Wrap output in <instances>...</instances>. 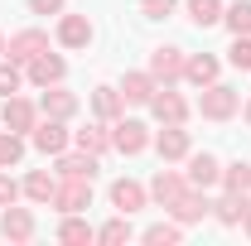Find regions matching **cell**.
I'll return each mask as SVG.
<instances>
[{
	"instance_id": "1",
	"label": "cell",
	"mask_w": 251,
	"mask_h": 246,
	"mask_svg": "<svg viewBox=\"0 0 251 246\" xmlns=\"http://www.w3.org/2000/svg\"><path fill=\"white\" fill-rule=\"evenodd\" d=\"M198 111H203L208 121H232V116L242 111V97L232 92V87H222V82H208L203 97H198Z\"/></svg>"
},
{
	"instance_id": "29",
	"label": "cell",
	"mask_w": 251,
	"mask_h": 246,
	"mask_svg": "<svg viewBox=\"0 0 251 246\" xmlns=\"http://www.w3.org/2000/svg\"><path fill=\"white\" fill-rule=\"evenodd\" d=\"M179 237H184L179 222H155V227H145V242L150 246H169V242H179Z\"/></svg>"
},
{
	"instance_id": "3",
	"label": "cell",
	"mask_w": 251,
	"mask_h": 246,
	"mask_svg": "<svg viewBox=\"0 0 251 246\" xmlns=\"http://www.w3.org/2000/svg\"><path fill=\"white\" fill-rule=\"evenodd\" d=\"M150 111H155L164 125H184L188 101H184L179 92H169V82H164V87H155V97H150Z\"/></svg>"
},
{
	"instance_id": "7",
	"label": "cell",
	"mask_w": 251,
	"mask_h": 246,
	"mask_svg": "<svg viewBox=\"0 0 251 246\" xmlns=\"http://www.w3.org/2000/svg\"><path fill=\"white\" fill-rule=\"evenodd\" d=\"M29 140H34V150H44V154H63V150H68V130H63L58 116H49L44 125H34Z\"/></svg>"
},
{
	"instance_id": "16",
	"label": "cell",
	"mask_w": 251,
	"mask_h": 246,
	"mask_svg": "<svg viewBox=\"0 0 251 246\" xmlns=\"http://www.w3.org/2000/svg\"><path fill=\"white\" fill-rule=\"evenodd\" d=\"M155 77L150 73H126V82H121V97L130 101V106H150V97H155Z\"/></svg>"
},
{
	"instance_id": "13",
	"label": "cell",
	"mask_w": 251,
	"mask_h": 246,
	"mask_svg": "<svg viewBox=\"0 0 251 246\" xmlns=\"http://www.w3.org/2000/svg\"><path fill=\"white\" fill-rule=\"evenodd\" d=\"M0 232L10 237V242H34V213L29 208H5V217H0Z\"/></svg>"
},
{
	"instance_id": "23",
	"label": "cell",
	"mask_w": 251,
	"mask_h": 246,
	"mask_svg": "<svg viewBox=\"0 0 251 246\" xmlns=\"http://www.w3.org/2000/svg\"><path fill=\"white\" fill-rule=\"evenodd\" d=\"M121 106H126V97L111 92V87H97V92H92V111L101 116V121H116V116H121Z\"/></svg>"
},
{
	"instance_id": "17",
	"label": "cell",
	"mask_w": 251,
	"mask_h": 246,
	"mask_svg": "<svg viewBox=\"0 0 251 246\" xmlns=\"http://www.w3.org/2000/svg\"><path fill=\"white\" fill-rule=\"evenodd\" d=\"M39 106H44V116H58V121H68V116L77 111V97L63 92L58 82H53V87H44V101H39Z\"/></svg>"
},
{
	"instance_id": "38",
	"label": "cell",
	"mask_w": 251,
	"mask_h": 246,
	"mask_svg": "<svg viewBox=\"0 0 251 246\" xmlns=\"http://www.w3.org/2000/svg\"><path fill=\"white\" fill-rule=\"evenodd\" d=\"M242 116H247V125H251V101H247V106H242Z\"/></svg>"
},
{
	"instance_id": "31",
	"label": "cell",
	"mask_w": 251,
	"mask_h": 246,
	"mask_svg": "<svg viewBox=\"0 0 251 246\" xmlns=\"http://www.w3.org/2000/svg\"><path fill=\"white\" fill-rule=\"evenodd\" d=\"M97 242H106V246H121V242H130V222H126V213L116 217V222H106V227L97 232Z\"/></svg>"
},
{
	"instance_id": "39",
	"label": "cell",
	"mask_w": 251,
	"mask_h": 246,
	"mask_svg": "<svg viewBox=\"0 0 251 246\" xmlns=\"http://www.w3.org/2000/svg\"><path fill=\"white\" fill-rule=\"evenodd\" d=\"M0 58H5V34H0Z\"/></svg>"
},
{
	"instance_id": "35",
	"label": "cell",
	"mask_w": 251,
	"mask_h": 246,
	"mask_svg": "<svg viewBox=\"0 0 251 246\" xmlns=\"http://www.w3.org/2000/svg\"><path fill=\"white\" fill-rule=\"evenodd\" d=\"M140 10H145V20H164L174 10V0H140Z\"/></svg>"
},
{
	"instance_id": "10",
	"label": "cell",
	"mask_w": 251,
	"mask_h": 246,
	"mask_svg": "<svg viewBox=\"0 0 251 246\" xmlns=\"http://www.w3.org/2000/svg\"><path fill=\"white\" fill-rule=\"evenodd\" d=\"M58 44L63 49H87L92 44V20L87 15H63L58 20Z\"/></svg>"
},
{
	"instance_id": "37",
	"label": "cell",
	"mask_w": 251,
	"mask_h": 246,
	"mask_svg": "<svg viewBox=\"0 0 251 246\" xmlns=\"http://www.w3.org/2000/svg\"><path fill=\"white\" fill-rule=\"evenodd\" d=\"M242 227H247V237H251V208H247V213H242Z\"/></svg>"
},
{
	"instance_id": "2",
	"label": "cell",
	"mask_w": 251,
	"mask_h": 246,
	"mask_svg": "<svg viewBox=\"0 0 251 246\" xmlns=\"http://www.w3.org/2000/svg\"><path fill=\"white\" fill-rule=\"evenodd\" d=\"M53 208H58L63 217L92 208V179H58V188H53Z\"/></svg>"
},
{
	"instance_id": "26",
	"label": "cell",
	"mask_w": 251,
	"mask_h": 246,
	"mask_svg": "<svg viewBox=\"0 0 251 246\" xmlns=\"http://www.w3.org/2000/svg\"><path fill=\"white\" fill-rule=\"evenodd\" d=\"M73 140H77V150H87V154H106V150H111V135H106L101 125H87V130H77Z\"/></svg>"
},
{
	"instance_id": "30",
	"label": "cell",
	"mask_w": 251,
	"mask_h": 246,
	"mask_svg": "<svg viewBox=\"0 0 251 246\" xmlns=\"http://www.w3.org/2000/svg\"><path fill=\"white\" fill-rule=\"evenodd\" d=\"M222 20H227V29H232V34H251V0H237Z\"/></svg>"
},
{
	"instance_id": "19",
	"label": "cell",
	"mask_w": 251,
	"mask_h": 246,
	"mask_svg": "<svg viewBox=\"0 0 251 246\" xmlns=\"http://www.w3.org/2000/svg\"><path fill=\"white\" fill-rule=\"evenodd\" d=\"M58 179H97V154H68L58 159Z\"/></svg>"
},
{
	"instance_id": "5",
	"label": "cell",
	"mask_w": 251,
	"mask_h": 246,
	"mask_svg": "<svg viewBox=\"0 0 251 246\" xmlns=\"http://www.w3.org/2000/svg\"><path fill=\"white\" fill-rule=\"evenodd\" d=\"M184 49H155L150 53V77L155 82H174V77H184Z\"/></svg>"
},
{
	"instance_id": "21",
	"label": "cell",
	"mask_w": 251,
	"mask_h": 246,
	"mask_svg": "<svg viewBox=\"0 0 251 246\" xmlns=\"http://www.w3.org/2000/svg\"><path fill=\"white\" fill-rule=\"evenodd\" d=\"M208 198H198V193H184L179 203H169V213H174V222H198V217H208Z\"/></svg>"
},
{
	"instance_id": "6",
	"label": "cell",
	"mask_w": 251,
	"mask_h": 246,
	"mask_svg": "<svg viewBox=\"0 0 251 246\" xmlns=\"http://www.w3.org/2000/svg\"><path fill=\"white\" fill-rule=\"evenodd\" d=\"M150 145V130L140 121H116V130H111V150H121V154H140Z\"/></svg>"
},
{
	"instance_id": "8",
	"label": "cell",
	"mask_w": 251,
	"mask_h": 246,
	"mask_svg": "<svg viewBox=\"0 0 251 246\" xmlns=\"http://www.w3.org/2000/svg\"><path fill=\"white\" fill-rule=\"evenodd\" d=\"M184 193H188V179H184V174H174V169H159L155 179H150V198L164 203V208H169V203H179Z\"/></svg>"
},
{
	"instance_id": "25",
	"label": "cell",
	"mask_w": 251,
	"mask_h": 246,
	"mask_svg": "<svg viewBox=\"0 0 251 246\" xmlns=\"http://www.w3.org/2000/svg\"><path fill=\"white\" fill-rule=\"evenodd\" d=\"M188 20H193L198 29L218 25V20H222V0H188Z\"/></svg>"
},
{
	"instance_id": "15",
	"label": "cell",
	"mask_w": 251,
	"mask_h": 246,
	"mask_svg": "<svg viewBox=\"0 0 251 246\" xmlns=\"http://www.w3.org/2000/svg\"><path fill=\"white\" fill-rule=\"evenodd\" d=\"M155 150H159V159H188V130L184 125H164L155 135Z\"/></svg>"
},
{
	"instance_id": "34",
	"label": "cell",
	"mask_w": 251,
	"mask_h": 246,
	"mask_svg": "<svg viewBox=\"0 0 251 246\" xmlns=\"http://www.w3.org/2000/svg\"><path fill=\"white\" fill-rule=\"evenodd\" d=\"M20 193H25V188L15 184V179H10V174H0V208H10V203H15V198H20Z\"/></svg>"
},
{
	"instance_id": "12",
	"label": "cell",
	"mask_w": 251,
	"mask_h": 246,
	"mask_svg": "<svg viewBox=\"0 0 251 246\" xmlns=\"http://www.w3.org/2000/svg\"><path fill=\"white\" fill-rule=\"evenodd\" d=\"M145 198H150V193H145V188L135 184V179H116V184H111V208H116V213H140V208H145Z\"/></svg>"
},
{
	"instance_id": "14",
	"label": "cell",
	"mask_w": 251,
	"mask_h": 246,
	"mask_svg": "<svg viewBox=\"0 0 251 246\" xmlns=\"http://www.w3.org/2000/svg\"><path fill=\"white\" fill-rule=\"evenodd\" d=\"M63 73H68V63H63L58 53H39V58L29 63V82L34 87H53V82H63Z\"/></svg>"
},
{
	"instance_id": "28",
	"label": "cell",
	"mask_w": 251,
	"mask_h": 246,
	"mask_svg": "<svg viewBox=\"0 0 251 246\" xmlns=\"http://www.w3.org/2000/svg\"><path fill=\"white\" fill-rule=\"evenodd\" d=\"M20 159H25V135L5 130V135H0V169H5V164H20Z\"/></svg>"
},
{
	"instance_id": "20",
	"label": "cell",
	"mask_w": 251,
	"mask_h": 246,
	"mask_svg": "<svg viewBox=\"0 0 251 246\" xmlns=\"http://www.w3.org/2000/svg\"><path fill=\"white\" fill-rule=\"evenodd\" d=\"M58 242H68V246H92V242H97V232H92V227H87L77 213H68V222L58 227Z\"/></svg>"
},
{
	"instance_id": "18",
	"label": "cell",
	"mask_w": 251,
	"mask_h": 246,
	"mask_svg": "<svg viewBox=\"0 0 251 246\" xmlns=\"http://www.w3.org/2000/svg\"><path fill=\"white\" fill-rule=\"evenodd\" d=\"M53 188H58V174H49V169H34L29 179H25V198L29 203H53Z\"/></svg>"
},
{
	"instance_id": "11",
	"label": "cell",
	"mask_w": 251,
	"mask_h": 246,
	"mask_svg": "<svg viewBox=\"0 0 251 246\" xmlns=\"http://www.w3.org/2000/svg\"><path fill=\"white\" fill-rule=\"evenodd\" d=\"M0 121L10 125L15 135H29L34 125H39V116H34V106L25 101V97H5V111H0Z\"/></svg>"
},
{
	"instance_id": "27",
	"label": "cell",
	"mask_w": 251,
	"mask_h": 246,
	"mask_svg": "<svg viewBox=\"0 0 251 246\" xmlns=\"http://www.w3.org/2000/svg\"><path fill=\"white\" fill-rule=\"evenodd\" d=\"M222 184H227V193H242V198H247L251 193V164H242V159L227 164V169H222Z\"/></svg>"
},
{
	"instance_id": "32",
	"label": "cell",
	"mask_w": 251,
	"mask_h": 246,
	"mask_svg": "<svg viewBox=\"0 0 251 246\" xmlns=\"http://www.w3.org/2000/svg\"><path fill=\"white\" fill-rule=\"evenodd\" d=\"M227 63H232V68H247V73H251V34H237V39H232V49H227Z\"/></svg>"
},
{
	"instance_id": "9",
	"label": "cell",
	"mask_w": 251,
	"mask_h": 246,
	"mask_svg": "<svg viewBox=\"0 0 251 246\" xmlns=\"http://www.w3.org/2000/svg\"><path fill=\"white\" fill-rule=\"evenodd\" d=\"M213 184H222V164L213 159V154H188V188H213Z\"/></svg>"
},
{
	"instance_id": "22",
	"label": "cell",
	"mask_w": 251,
	"mask_h": 246,
	"mask_svg": "<svg viewBox=\"0 0 251 246\" xmlns=\"http://www.w3.org/2000/svg\"><path fill=\"white\" fill-rule=\"evenodd\" d=\"M184 77L188 82H198V87H208V82H218V58H208V53H198V58L184 63Z\"/></svg>"
},
{
	"instance_id": "24",
	"label": "cell",
	"mask_w": 251,
	"mask_h": 246,
	"mask_svg": "<svg viewBox=\"0 0 251 246\" xmlns=\"http://www.w3.org/2000/svg\"><path fill=\"white\" fill-rule=\"evenodd\" d=\"M242 213H247V198H242V193H227V198H218V203H213V217H218L222 227L242 222Z\"/></svg>"
},
{
	"instance_id": "36",
	"label": "cell",
	"mask_w": 251,
	"mask_h": 246,
	"mask_svg": "<svg viewBox=\"0 0 251 246\" xmlns=\"http://www.w3.org/2000/svg\"><path fill=\"white\" fill-rule=\"evenodd\" d=\"M34 15H63V0H29Z\"/></svg>"
},
{
	"instance_id": "4",
	"label": "cell",
	"mask_w": 251,
	"mask_h": 246,
	"mask_svg": "<svg viewBox=\"0 0 251 246\" xmlns=\"http://www.w3.org/2000/svg\"><path fill=\"white\" fill-rule=\"evenodd\" d=\"M5 53L15 63H34L39 53H49V34L44 29H25V34H15V39L5 44Z\"/></svg>"
},
{
	"instance_id": "33",
	"label": "cell",
	"mask_w": 251,
	"mask_h": 246,
	"mask_svg": "<svg viewBox=\"0 0 251 246\" xmlns=\"http://www.w3.org/2000/svg\"><path fill=\"white\" fill-rule=\"evenodd\" d=\"M20 82H25V77H20L15 58H10V63L0 58V97H15V92H20Z\"/></svg>"
}]
</instances>
